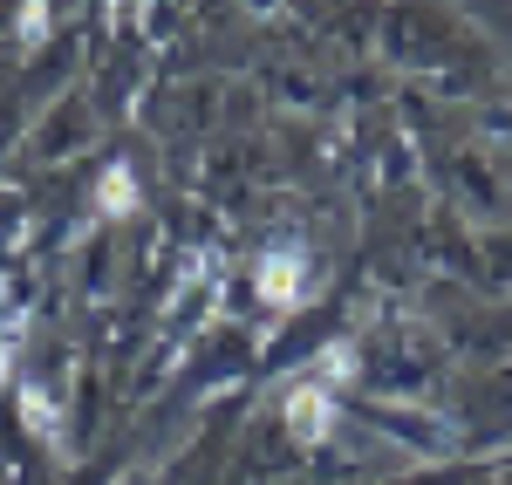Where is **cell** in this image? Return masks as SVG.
Returning a JSON list of instances; mask_svg holds the SVG:
<instances>
[{
    "mask_svg": "<svg viewBox=\"0 0 512 485\" xmlns=\"http://www.w3.org/2000/svg\"><path fill=\"white\" fill-rule=\"evenodd\" d=\"M21 328H28V315H21V301H14V294H7V281H0V390H7V376H14Z\"/></svg>",
    "mask_w": 512,
    "mask_h": 485,
    "instance_id": "obj_4",
    "label": "cell"
},
{
    "mask_svg": "<svg viewBox=\"0 0 512 485\" xmlns=\"http://www.w3.org/2000/svg\"><path fill=\"white\" fill-rule=\"evenodd\" d=\"M321 376H328V383H349V376H355V349H349V342H328V356H321Z\"/></svg>",
    "mask_w": 512,
    "mask_h": 485,
    "instance_id": "obj_6",
    "label": "cell"
},
{
    "mask_svg": "<svg viewBox=\"0 0 512 485\" xmlns=\"http://www.w3.org/2000/svg\"><path fill=\"white\" fill-rule=\"evenodd\" d=\"M21 410H28V431H35V438H55V404L41 397V383L21 390Z\"/></svg>",
    "mask_w": 512,
    "mask_h": 485,
    "instance_id": "obj_5",
    "label": "cell"
},
{
    "mask_svg": "<svg viewBox=\"0 0 512 485\" xmlns=\"http://www.w3.org/2000/svg\"><path fill=\"white\" fill-rule=\"evenodd\" d=\"M287 424H294L301 445H321V438L335 431V390H328V383H301V390H287Z\"/></svg>",
    "mask_w": 512,
    "mask_h": 485,
    "instance_id": "obj_2",
    "label": "cell"
},
{
    "mask_svg": "<svg viewBox=\"0 0 512 485\" xmlns=\"http://www.w3.org/2000/svg\"><path fill=\"white\" fill-rule=\"evenodd\" d=\"M96 205H103V219L137 212V171H130V164H110V171H103V185H96Z\"/></svg>",
    "mask_w": 512,
    "mask_h": 485,
    "instance_id": "obj_3",
    "label": "cell"
},
{
    "mask_svg": "<svg viewBox=\"0 0 512 485\" xmlns=\"http://www.w3.org/2000/svg\"><path fill=\"white\" fill-rule=\"evenodd\" d=\"M21 35H28V41L48 35V7H21Z\"/></svg>",
    "mask_w": 512,
    "mask_h": 485,
    "instance_id": "obj_7",
    "label": "cell"
},
{
    "mask_svg": "<svg viewBox=\"0 0 512 485\" xmlns=\"http://www.w3.org/2000/svg\"><path fill=\"white\" fill-rule=\"evenodd\" d=\"M260 301L267 308H301L308 301V253L301 246H274L260 260Z\"/></svg>",
    "mask_w": 512,
    "mask_h": 485,
    "instance_id": "obj_1",
    "label": "cell"
}]
</instances>
